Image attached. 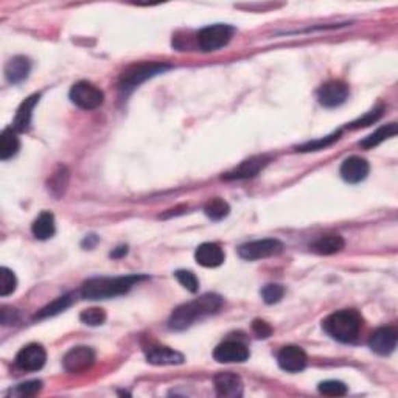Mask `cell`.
Here are the masks:
<instances>
[{"instance_id":"obj_1","label":"cell","mask_w":398,"mask_h":398,"mask_svg":"<svg viewBox=\"0 0 398 398\" xmlns=\"http://www.w3.org/2000/svg\"><path fill=\"white\" fill-rule=\"evenodd\" d=\"M224 300L218 294H204L199 299L191 300L189 304L178 306L170 317V328L173 330H185L191 327L198 319L207 317L210 315L221 310Z\"/></svg>"},{"instance_id":"obj_2","label":"cell","mask_w":398,"mask_h":398,"mask_svg":"<svg viewBox=\"0 0 398 398\" xmlns=\"http://www.w3.org/2000/svg\"><path fill=\"white\" fill-rule=\"evenodd\" d=\"M146 276L124 277H96L84 282L81 294L88 300H105L128 293L135 283L145 280Z\"/></svg>"},{"instance_id":"obj_3","label":"cell","mask_w":398,"mask_h":398,"mask_svg":"<svg viewBox=\"0 0 398 398\" xmlns=\"http://www.w3.org/2000/svg\"><path fill=\"white\" fill-rule=\"evenodd\" d=\"M322 327L339 343H354L362 328V319L355 310H341L330 315L322 322Z\"/></svg>"},{"instance_id":"obj_4","label":"cell","mask_w":398,"mask_h":398,"mask_svg":"<svg viewBox=\"0 0 398 398\" xmlns=\"http://www.w3.org/2000/svg\"><path fill=\"white\" fill-rule=\"evenodd\" d=\"M235 28L226 24H215L202 28L198 33V45L202 52H217V50L226 47L234 36Z\"/></svg>"},{"instance_id":"obj_5","label":"cell","mask_w":398,"mask_h":398,"mask_svg":"<svg viewBox=\"0 0 398 398\" xmlns=\"http://www.w3.org/2000/svg\"><path fill=\"white\" fill-rule=\"evenodd\" d=\"M70 100L79 109L92 111L103 105L105 94L89 81H78L70 89Z\"/></svg>"},{"instance_id":"obj_6","label":"cell","mask_w":398,"mask_h":398,"mask_svg":"<svg viewBox=\"0 0 398 398\" xmlns=\"http://www.w3.org/2000/svg\"><path fill=\"white\" fill-rule=\"evenodd\" d=\"M283 251V244L274 240V238H265V240H257V241H249L241 244L238 248V255L243 260L254 261V260H261V258H268L272 255H278Z\"/></svg>"},{"instance_id":"obj_7","label":"cell","mask_w":398,"mask_h":398,"mask_svg":"<svg viewBox=\"0 0 398 398\" xmlns=\"http://www.w3.org/2000/svg\"><path fill=\"white\" fill-rule=\"evenodd\" d=\"M168 66L163 64H157V62H151V64H139V66H133L131 69L122 75L120 79V89L122 90H133L142 84L146 79H150L152 77L159 75V73H163L165 70H168Z\"/></svg>"},{"instance_id":"obj_8","label":"cell","mask_w":398,"mask_h":398,"mask_svg":"<svg viewBox=\"0 0 398 398\" xmlns=\"http://www.w3.org/2000/svg\"><path fill=\"white\" fill-rule=\"evenodd\" d=\"M94 362H95L94 350L86 345L73 347V349L67 351L64 360H62L64 369L70 373L86 372L94 366Z\"/></svg>"},{"instance_id":"obj_9","label":"cell","mask_w":398,"mask_h":398,"mask_svg":"<svg viewBox=\"0 0 398 398\" xmlns=\"http://www.w3.org/2000/svg\"><path fill=\"white\" fill-rule=\"evenodd\" d=\"M47 360V354L41 344H28L16 356V366L21 371L36 372L41 371Z\"/></svg>"},{"instance_id":"obj_10","label":"cell","mask_w":398,"mask_h":398,"mask_svg":"<svg viewBox=\"0 0 398 398\" xmlns=\"http://www.w3.org/2000/svg\"><path fill=\"white\" fill-rule=\"evenodd\" d=\"M347 96H349V86L345 83L333 79L323 84L317 92V100L326 107H338L345 103Z\"/></svg>"},{"instance_id":"obj_11","label":"cell","mask_w":398,"mask_h":398,"mask_svg":"<svg viewBox=\"0 0 398 398\" xmlns=\"http://www.w3.org/2000/svg\"><path fill=\"white\" fill-rule=\"evenodd\" d=\"M277 362L282 371L289 373L302 372L306 367V354L297 345H287L280 350Z\"/></svg>"},{"instance_id":"obj_12","label":"cell","mask_w":398,"mask_h":398,"mask_svg":"<svg viewBox=\"0 0 398 398\" xmlns=\"http://www.w3.org/2000/svg\"><path fill=\"white\" fill-rule=\"evenodd\" d=\"M249 349L244 344L238 343V341H226V343L220 344L213 351V358L218 362L232 364V362H244L249 360Z\"/></svg>"},{"instance_id":"obj_13","label":"cell","mask_w":398,"mask_h":398,"mask_svg":"<svg viewBox=\"0 0 398 398\" xmlns=\"http://www.w3.org/2000/svg\"><path fill=\"white\" fill-rule=\"evenodd\" d=\"M397 338L398 334L395 332V328L392 327H381L371 334V339H369V345L371 349L381 356H388L392 351L395 350L397 347Z\"/></svg>"},{"instance_id":"obj_14","label":"cell","mask_w":398,"mask_h":398,"mask_svg":"<svg viewBox=\"0 0 398 398\" xmlns=\"http://www.w3.org/2000/svg\"><path fill=\"white\" fill-rule=\"evenodd\" d=\"M369 162L366 159H361L358 156H351L349 159H345L341 165V178H343L345 182H349V184H360L361 181H364L367 178L369 174Z\"/></svg>"},{"instance_id":"obj_15","label":"cell","mask_w":398,"mask_h":398,"mask_svg":"<svg viewBox=\"0 0 398 398\" xmlns=\"http://www.w3.org/2000/svg\"><path fill=\"white\" fill-rule=\"evenodd\" d=\"M215 390L220 397L238 398L243 395V381L232 372H221L213 378Z\"/></svg>"},{"instance_id":"obj_16","label":"cell","mask_w":398,"mask_h":398,"mask_svg":"<svg viewBox=\"0 0 398 398\" xmlns=\"http://www.w3.org/2000/svg\"><path fill=\"white\" fill-rule=\"evenodd\" d=\"M195 258L204 268H218L224 263V251L215 243H204L196 249Z\"/></svg>"},{"instance_id":"obj_17","label":"cell","mask_w":398,"mask_h":398,"mask_svg":"<svg viewBox=\"0 0 398 398\" xmlns=\"http://www.w3.org/2000/svg\"><path fill=\"white\" fill-rule=\"evenodd\" d=\"M268 163H269V157L268 156L251 157V159H248V161L241 162L240 167H237L234 172L227 173L224 176V179H249V178H255V176H257Z\"/></svg>"},{"instance_id":"obj_18","label":"cell","mask_w":398,"mask_h":398,"mask_svg":"<svg viewBox=\"0 0 398 398\" xmlns=\"http://www.w3.org/2000/svg\"><path fill=\"white\" fill-rule=\"evenodd\" d=\"M146 360L150 364H155V366H174V364L184 362V355L170 349V347L159 345L151 347V349L146 351Z\"/></svg>"},{"instance_id":"obj_19","label":"cell","mask_w":398,"mask_h":398,"mask_svg":"<svg viewBox=\"0 0 398 398\" xmlns=\"http://www.w3.org/2000/svg\"><path fill=\"white\" fill-rule=\"evenodd\" d=\"M39 98H41V95L33 94L19 106L18 114H16V118L13 122V129L16 133H27V131L30 129L33 109H35V106L39 103Z\"/></svg>"},{"instance_id":"obj_20","label":"cell","mask_w":398,"mask_h":398,"mask_svg":"<svg viewBox=\"0 0 398 398\" xmlns=\"http://www.w3.org/2000/svg\"><path fill=\"white\" fill-rule=\"evenodd\" d=\"M31 69V62L25 56H14L13 59H10L5 66V77L10 83L18 84L27 79L28 73Z\"/></svg>"},{"instance_id":"obj_21","label":"cell","mask_w":398,"mask_h":398,"mask_svg":"<svg viewBox=\"0 0 398 398\" xmlns=\"http://www.w3.org/2000/svg\"><path fill=\"white\" fill-rule=\"evenodd\" d=\"M344 244V238L341 235H323L311 244V249L319 255H333L343 251Z\"/></svg>"},{"instance_id":"obj_22","label":"cell","mask_w":398,"mask_h":398,"mask_svg":"<svg viewBox=\"0 0 398 398\" xmlns=\"http://www.w3.org/2000/svg\"><path fill=\"white\" fill-rule=\"evenodd\" d=\"M31 232L38 240H49V238H52L56 232L53 213L42 212L39 215L31 226Z\"/></svg>"},{"instance_id":"obj_23","label":"cell","mask_w":398,"mask_h":398,"mask_svg":"<svg viewBox=\"0 0 398 398\" xmlns=\"http://www.w3.org/2000/svg\"><path fill=\"white\" fill-rule=\"evenodd\" d=\"M21 148L19 137L16 135L14 129H5L2 133V137H0V159L2 161H8L13 156L18 155Z\"/></svg>"},{"instance_id":"obj_24","label":"cell","mask_w":398,"mask_h":398,"mask_svg":"<svg viewBox=\"0 0 398 398\" xmlns=\"http://www.w3.org/2000/svg\"><path fill=\"white\" fill-rule=\"evenodd\" d=\"M395 134H397V123H389V124H386V127H381L380 129L375 131L373 134L369 135V137L360 142V145L364 148V150H372V148L383 144L384 140L394 137Z\"/></svg>"},{"instance_id":"obj_25","label":"cell","mask_w":398,"mask_h":398,"mask_svg":"<svg viewBox=\"0 0 398 398\" xmlns=\"http://www.w3.org/2000/svg\"><path fill=\"white\" fill-rule=\"evenodd\" d=\"M73 302V295L72 294H67V295H62V297H58L56 300H53L52 304H49L45 308L41 310V313L36 316V319H44V317H50V316H56L59 315V313L66 311Z\"/></svg>"},{"instance_id":"obj_26","label":"cell","mask_w":398,"mask_h":398,"mask_svg":"<svg viewBox=\"0 0 398 398\" xmlns=\"http://www.w3.org/2000/svg\"><path fill=\"white\" fill-rule=\"evenodd\" d=\"M204 212H206L207 217L213 221H220L226 218L227 215H229L230 209H229V204H227L224 199H220V198H215L212 201H209L206 204V209H204Z\"/></svg>"},{"instance_id":"obj_27","label":"cell","mask_w":398,"mask_h":398,"mask_svg":"<svg viewBox=\"0 0 398 398\" xmlns=\"http://www.w3.org/2000/svg\"><path fill=\"white\" fill-rule=\"evenodd\" d=\"M16 288H18V278L14 272L8 268L0 269V295L7 297L16 291Z\"/></svg>"},{"instance_id":"obj_28","label":"cell","mask_w":398,"mask_h":398,"mask_svg":"<svg viewBox=\"0 0 398 398\" xmlns=\"http://www.w3.org/2000/svg\"><path fill=\"white\" fill-rule=\"evenodd\" d=\"M67 182H69V172H67L66 167H59L58 172H55L52 176V179H50L49 189L55 196H61L66 190Z\"/></svg>"},{"instance_id":"obj_29","label":"cell","mask_w":398,"mask_h":398,"mask_svg":"<svg viewBox=\"0 0 398 398\" xmlns=\"http://www.w3.org/2000/svg\"><path fill=\"white\" fill-rule=\"evenodd\" d=\"M339 137H341V131H336V133H333L332 135H328V137H323V139H319V140H313V142H308V144L297 146V151H302V152L319 151V150H323V148L333 145L334 142L339 140Z\"/></svg>"},{"instance_id":"obj_30","label":"cell","mask_w":398,"mask_h":398,"mask_svg":"<svg viewBox=\"0 0 398 398\" xmlns=\"http://www.w3.org/2000/svg\"><path fill=\"white\" fill-rule=\"evenodd\" d=\"M319 392L328 397H344L347 394V386L343 381L327 380L319 384Z\"/></svg>"},{"instance_id":"obj_31","label":"cell","mask_w":398,"mask_h":398,"mask_svg":"<svg viewBox=\"0 0 398 398\" xmlns=\"http://www.w3.org/2000/svg\"><path fill=\"white\" fill-rule=\"evenodd\" d=\"M79 319H81L83 323H86V326L96 327V326H101V323H105L106 313L101 308H89V310H84L81 315H79Z\"/></svg>"},{"instance_id":"obj_32","label":"cell","mask_w":398,"mask_h":398,"mask_svg":"<svg viewBox=\"0 0 398 398\" xmlns=\"http://www.w3.org/2000/svg\"><path fill=\"white\" fill-rule=\"evenodd\" d=\"M383 111H384V107H383V106L375 107L373 111L367 112L366 116H364L362 118H358L356 122H351V123L349 124V128H350V129H360V128L371 127V124H373L375 122H378V120H380L381 116H383Z\"/></svg>"},{"instance_id":"obj_33","label":"cell","mask_w":398,"mask_h":398,"mask_svg":"<svg viewBox=\"0 0 398 398\" xmlns=\"http://www.w3.org/2000/svg\"><path fill=\"white\" fill-rule=\"evenodd\" d=\"M285 294V288L282 285H277V283H271V285H266L261 289V297H263L265 304L272 305L280 302V299Z\"/></svg>"},{"instance_id":"obj_34","label":"cell","mask_w":398,"mask_h":398,"mask_svg":"<svg viewBox=\"0 0 398 398\" xmlns=\"http://www.w3.org/2000/svg\"><path fill=\"white\" fill-rule=\"evenodd\" d=\"M176 278H178V282L181 283L182 287L185 289H189L190 293H196L198 288H199V282L196 276L193 274L191 271H176Z\"/></svg>"},{"instance_id":"obj_35","label":"cell","mask_w":398,"mask_h":398,"mask_svg":"<svg viewBox=\"0 0 398 398\" xmlns=\"http://www.w3.org/2000/svg\"><path fill=\"white\" fill-rule=\"evenodd\" d=\"M41 389H42V381H39V380L27 381V383H22V384L18 386V388L14 389V395H18V397H33V395H36Z\"/></svg>"},{"instance_id":"obj_36","label":"cell","mask_w":398,"mask_h":398,"mask_svg":"<svg viewBox=\"0 0 398 398\" xmlns=\"http://www.w3.org/2000/svg\"><path fill=\"white\" fill-rule=\"evenodd\" d=\"M252 330L258 338H263V339L269 338L272 334V327L269 326V323L265 322V321H260V319H255L252 322Z\"/></svg>"},{"instance_id":"obj_37","label":"cell","mask_w":398,"mask_h":398,"mask_svg":"<svg viewBox=\"0 0 398 398\" xmlns=\"http://www.w3.org/2000/svg\"><path fill=\"white\" fill-rule=\"evenodd\" d=\"M127 252H128V248L127 246H120V248L114 249V251L111 252V257L112 258H120V257H123V255H127Z\"/></svg>"}]
</instances>
